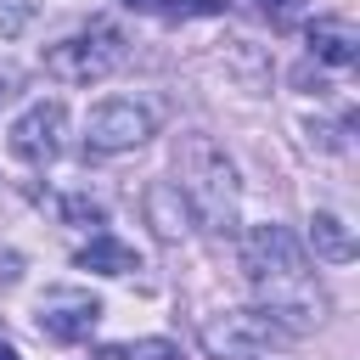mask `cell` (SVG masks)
Listing matches in <instances>:
<instances>
[{"label":"cell","mask_w":360,"mask_h":360,"mask_svg":"<svg viewBox=\"0 0 360 360\" xmlns=\"http://www.w3.org/2000/svg\"><path fill=\"white\" fill-rule=\"evenodd\" d=\"M34 321H39V332L51 343H84L96 332V321H101V298L84 292V287H51L39 298V309H34Z\"/></svg>","instance_id":"obj_6"},{"label":"cell","mask_w":360,"mask_h":360,"mask_svg":"<svg viewBox=\"0 0 360 360\" xmlns=\"http://www.w3.org/2000/svg\"><path fill=\"white\" fill-rule=\"evenodd\" d=\"M73 264H79V270H96V276H129V270H141L135 248L118 242V236H90V242L73 253Z\"/></svg>","instance_id":"obj_10"},{"label":"cell","mask_w":360,"mask_h":360,"mask_svg":"<svg viewBox=\"0 0 360 360\" xmlns=\"http://www.w3.org/2000/svg\"><path fill=\"white\" fill-rule=\"evenodd\" d=\"M174 169H180L174 191L186 197L191 219H197L202 231H214V236L236 231L242 191H236V163L225 158V146H219L214 135L191 129V135H180V146H174Z\"/></svg>","instance_id":"obj_2"},{"label":"cell","mask_w":360,"mask_h":360,"mask_svg":"<svg viewBox=\"0 0 360 360\" xmlns=\"http://www.w3.org/2000/svg\"><path fill=\"white\" fill-rule=\"evenodd\" d=\"M96 360H180L169 338H141V343H101Z\"/></svg>","instance_id":"obj_12"},{"label":"cell","mask_w":360,"mask_h":360,"mask_svg":"<svg viewBox=\"0 0 360 360\" xmlns=\"http://www.w3.org/2000/svg\"><path fill=\"white\" fill-rule=\"evenodd\" d=\"M276 343H287V332L264 309H225L202 326V349L214 360H253V354H270Z\"/></svg>","instance_id":"obj_4"},{"label":"cell","mask_w":360,"mask_h":360,"mask_svg":"<svg viewBox=\"0 0 360 360\" xmlns=\"http://www.w3.org/2000/svg\"><path fill=\"white\" fill-rule=\"evenodd\" d=\"M259 6H264L270 17H292V6H298V0H259Z\"/></svg>","instance_id":"obj_13"},{"label":"cell","mask_w":360,"mask_h":360,"mask_svg":"<svg viewBox=\"0 0 360 360\" xmlns=\"http://www.w3.org/2000/svg\"><path fill=\"white\" fill-rule=\"evenodd\" d=\"M62 124H68L62 101H34V107L11 124V135H6L11 158H22V163H51V158L62 152Z\"/></svg>","instance_id":"obj_7"},{"label":"cell","mask_w":360,"mask_h":360,"mask_svg":"<svg viewBox=\"0 0 360 360\" xmlns=\"http://www.w3.org/2000/svg\"><path fill=\"white\" fill-rule=\"evenodd\" d=\"M118 62H124V34L112 22L73 28L68 39H56L45 51V73L62 84H101L107 73H118Z\"/></svg>","instance_id":"obj_3"},{"label":"cell","mask_w":360,"mask_h":360,"mask_svg":"<svg viewBox=\"0 0 360 360\" xmlns=\"http://www.w3.org/2000/svg\"><path fill=\"white\" fill-rule=\"evenodd\" d=\"M0 101H6V90H0Z\"/></svg>","instance_id":"obj_16"},{"label":"cell","mask_w":360,"mask_h":360,"mask_svg":"<svg viewBox=\"0 0 360 360\" xmlns=\"http://www.w3.org/2000/svg\"><path fill=\"white\" fill-rule=\"evenodd\" d=\"M152 135H158V112L146 101H129V96L96 101L90 118H84V146L90 152H129V146H141Z\"/></svg>","instance_id":"obj_5"},{"label":"cell","mask_w":360,"mask_h":360,"mask_svg":"<svg viewBox=\"0 0 360 360\" xmlns=\"http://www.w3.org/2000/svg\"><path fill=\"white\" fill-rule=\"evenodd\" d=\"M242 270L259 292V309L281 321L287 338H304L326 321V292L309 270V253L298 248L287 225H253L242 236Z\"/></svg>","instance_id":"obj_1"},{"label":"cell","mask_w":360,"mask_h":360,"mask_svg":"<svg viewBox=\"0 0 360 360\" xmlns=\"http://www.w3.org/2000/svg\"><path fill=\"white\" fill-rule=\"evenodd\" d=\"M309 51H315L321 62H332V68H354L360 34H354L343 17H321V22H309Z\"/></svg>","instance_id":"obj_9"},{"label":"cell","mask_w":360,"mask_h":360,"mask_svg":"<svg viewBox=\"0 0 360 360\" xmlns=\"http://www.w3.org/2000/svg\"><path fill=\"white\" fill-rule=\"evenodd\" d=\"M309 253H315L321 264H349L360 248H354V231H349L338 214L315 208V214H309Z\"/></svg>","instance_id":"obj_8"},{"label":"cell","mask_w":360,"mask_h":360,"mask_svg":"<svg viewBox=\"0 0 360 360\" xmlns=\"http://www.w3.org/2000/svg\"><path fill=\"white\" fill-rule=\"evenodd\" d=\"M0 360H22V354H17V349H11V343H0Z\"/></svg>","instance_id":"obj_15"},{"label":"cell","mask_w":360,"mask_h":360,"mask_svg":"<svg viewBox=\"0 0 360 360\" xmlns=\"http://www.w3.org/2000/svg\"><path fill=\"white\" fill-rule=\"evenodd\" d=\"M124 6H129V11H163L169 0H124Z\"/></svg>","instance_id":"obj_14"},{"label":"cell","mask_w":360,"mask_h":360,"mask_svg":"<svg viewBox=\"0 0 360 360\" xmlns=\"http://www.w3.org/2000/svg\"><path fill=\"white\" fill-rule=\"evenodd\" d=\"M146 219H152V231L163 236V242H174L180 231H191L186 219H191V208H186V197L169 186V180H158L152 191H146Z\"/></svg>","instance_id":"obj_11"}]
</instances>
